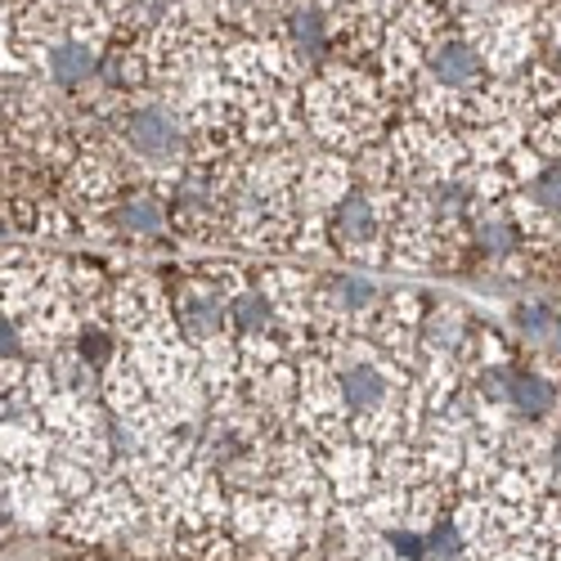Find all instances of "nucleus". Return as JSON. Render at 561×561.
<instances>
[{
  "instance_id": "obj_1",
  "label": "nucleus",
  "mask_w": 561,
  "mask_h": 561,
  "mask_svg": "<svg viewBox=\"0 0 561 561\" xmlns=\"http://www.w3.org/2000/svg\"><path fill=\"white\" fill-rule=\"evenodd\" d=\"M130 139H135V149L149 153V158H175L180 153V135L162 113H135L130 117Z\"/></svg>"
},
{
  "instance_id": "obj_2",
  "label": "nucleus",
  "mask_w": 561,
  "mask_h": 561,
  "mask_svg": "<svg viewBox=\"0 0 561 561\" xmlns=\"http://www.w3.org/2000/svg\"><path fill=\"white\" fill-rule=\"evenodd\" d=\"M432 72H436V81H445V85H467V81H477L481 59L467 50V45L445 41V45H436V50H432Z\"/></svg>"
},
{
  "instance_id": "obj_3",
  "label": "nucleus",
  "mask_w": 561,
  "mask_h": 561,
  "mask_svg": "<svg viewBox=\"0 0 561 561\" xmlns=\"http://www.w3.org/2000/svg\"><path fill=\"white\" fill-rule=\"evenodd\" d=\"M342 391H346V400H351V409H355V413H368L373 404H382L387 382H382V373H378V368L359 364V368H351V373H346Z\"/></svg>"
},
{
  "instance_id": "obj_4",
  "label": "nucleus",
  "mask_w": 561,
  "mask_h": 561,
  "mask_svg": "<svg viewBox=\"0 0 561 561\" xmlns=\"http://www.w3.org/2000/svg\"><path fill=\"white\" fill-rule=\"evenodd\" d=\"M507 400L517 404L526 417H539L552 404V387L543 378H530V373H517V378H507Z\"/></svg>"
},
{
  "instance_id": "obj_5",
  "label": "nucleus",
  "mask_w": 561,
  "mask_h": 561,
  "mask_svg": "<svg viewBox=\"0 0 561 561\" xmlns=\"http://www.w3.org/2000/svg\"><path fill=\"white\" fill-rule=\"evenodd\" d=\"M50 72H55L64 85H77L81 77L95 72V59H90L85 45H59L55 59H50Z\"/></svg>"
},
{
  "instance_id": "obj_6",
  "label": "nucleus",
  "mask_w": 561,
  "mask_h": 561,
  "mask_svg": "<svg viewBox=\"0 0 561 561\" xmlns=\"http://www.w3.org/2000/svg\"><path fill=\"white\" fill-rule=\"evenodd\" d=\"M337 229H342V239H368V233H373V207H368V198H346L342 211H337Z\"/></svg>"
},
{
  "instance_id": "obj_7",
  "label": "nucleus",
  "mask_w": 561,
  "mask_h": 561,
  "mask_svg": "<svg viewBox=\"0 0 561 561\" xmlns=\"http://www.w3.org/2000/svg\"><path fill=\"white\" fill-rule=\"evenodd\" d=\"M323 36H329V27H323V19H319L314 10H301V14L293 19V41L301 45V50L319 55V50H323Z\"/></svg>"
},
{
  "instance_id": "obj_8",
  "label": "nucleus",
  "mask_w": 561,
  "mask_h": 561,
  "mask_svg": "<svg viewBox=\"0 0 561 561\" xmlns=\"http://www.w3.org/2000/svg\"><path fill=\"white\" fill-rule=\"evenodd\" d=\"M184 329H190L194 337H211L220 329V314L211 301H184Z\"/></svg>"
},
{
  "instance_id": "obj_9",
  "label": "nucleus",
  "mask_w": 561,
  "mask_h": 561,
  "mask_svg": "<svg viewBox=\"0 0 561 561\" xmlns=\"http://www.w3.org/2000/svg\"><path fill=\"white\" fill-rule=\"evenodd\" d=\"M117 225L122 229H135V233H153L158 229V207L153 203H126L117 211Z\"/></svg>"
},
{
  "instance_id": "obj_10",
  "label": "nucleus",
  "mask_w": 561,
  "mask_h": 561,
  "mask_svg": "<svg viewBox=\"0 0 561 561\" xmlns=\"http://www.w3.org/2000/svg\"><path fill=\"white\" fill-rule=\"evenodd\" d=\"M427 548H432L440 561H458V557H462V535H458L454 526H445V522H440V526L427 535Z\"/></svg>"
},
{
  "instance_id": "obj_11",
  "label": "nucleus",
  "mask_w": 561,
  "mask_h": 561,
  "mask_svg": "<svg viewBox=\"0 0 561 561\" xmlns=\"http://www.w3.org/2000/svg\"><path fill=\"white\" fill-rule=\"evenodd\" d=\"M233 319H239L243 323V329H265V323H270V306L261 301V297H239V301H233Z\"/></svg>"
},
{
  "instance_id": "obj_12",
  "label": "nucleus",
  "mask_w": 561,
  "mask_h": 561,
  "mask_svg": "<svg viewBox=\"0 0 561 561\" xmlns=\"http://www.w3.org/2000/svg\"><path fill=\"white\" fill-rule=\"evenodd\" d=\"M535 203L548 211H561V171H543L535 180Z\"/></svg>"
},
{
  "instance_id": "obj_13",
  "label": "nucleus",
  "mask_w": 561,
  "mask_h": 561,
  "mask_svg": "<svg viewBox=\"0 0 561 561\" xmlns=\"http://www.w3.org/2000/svg\"><path fill=\"white\" fill-rule=\"evenodd\" d=\"M391 543H396V552L409 557V561H423V557L432 552L427 539H417V535H409V530H391Z\"/></svg>"
},
{
  "instance_id": "obj_14",
  "label": "nucleus",
  "mask_w": 561,
  "mask_h": 561,
  "mask_svg": "<svg viewBox=\"0 0 561 561\" xmlns=\"http://www.w3.org/2000/svg\"><path fill=\"white\" fill-rule=\"evenodd\" d=\"M337 293H342V301H346L351 310H364V306L373 301V288H368V284H359V278H346V284H342Z\"/></svg>"
},
{
  "instance_id": "obj_15",
  "label": "nucleus",
  "mask_w": 561,
  "mask_h": 561,
  "mask_svg": "<svg viewBox=\"0 0 561 561\" xmlns=\"http://www.w3.org/2000/svg\"><path fill=\"white\" fill-rule=\"evenodd\" d=\"M481 239H485V248L503 252V248H512V229H503V225H481Z\"/></svg>"
},
{
  "instance_id": "obj_16",
  "label": "nucleus",
  "mask_w": 561,
  "mask_h": 561,
  "mask_svg": "<svg viewBox=\"0 0 561 561\" xmlns=\"http://www.w3.org/2000/svg\"><path fill=\"white\" fill-rule=\"evenodd\" d=\"M167 10V0H139V19H158Z\"/></svg>"
}]
</instances>
